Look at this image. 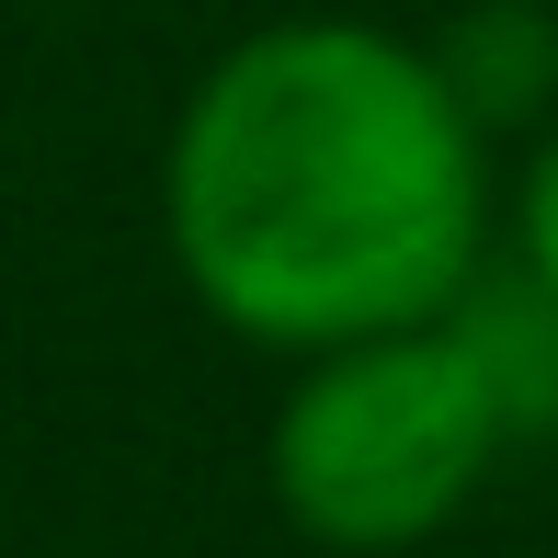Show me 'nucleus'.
<instances>
[{
  "instance_id": "f257e3e1",
  "label": "nucleus",
  "mask_w": 558,
  "mask_h": 558,
  "mask_svg": "<svg viewBox=\"0 0 558 558\" xmlns=\"http://www.w3.org/2000/svg\"><path fill=\"white\" fill-rule=\"evenodd\" d=\"M171 263L240 342L331 353L478 286L490 160L445 58L388 23H263L194 81L160 171Z\"/></svg>"
},
{
  "instance_id": "f03ea898",
  "label": "nucleus",
  "mask_w": 558,
  "mask_h": 558,
  "mask_svg": "<svg viewBox=\"0 0 558 558\" xmlns=\"http://www.w3.org/2000/svg\"><path fill=\"white\" fill-rule=\"evenodd\" d=\"M501 411L490 353L468 342V319H411V331H365L308 353V376L274 411V501L308 547L331 558H399L422 536H445L468 513V490L490 478Z\"/></svg>"
},
{
  "instance_id": "7ed1b4c3",
  "label": "nucleus",
  "mask_w": 558,
  "mask_h": 558,
  "mask_svg": "<svg viewBox=\"0 0 558 558\" xmlns=\"http://www.w3.org/2000/svg\"><path fill=\"white\" fill-rule=\"evenodd\" d=\"M434 58H445L456 104H468L478 125H501V114H536V92L558 69V35L536 12H490V23H468V46H434Z\"/></svg>"
},
{
  "instance_id": "20e7f679",
  "label": "nucleus",
  "mask_w": 558,
  "mask_h": 558,
  "mask_svg": "<svg viewBox=\"0 0 558 558\" xmlns=\"http://www.w3.org/2000/svg\"><path fill=\"white\" fill-rule=\"evenodd\" d=\"M513 240H524V286L558 308V137L536 148V171H524V194H513Z\"/></svg>"
}]
</instances>
